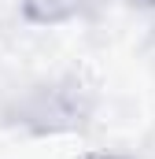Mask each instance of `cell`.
Listing matches in <instances>:
<instances>
[{
    "label": "cell",
    "instance_id": "3",
    "mask_svg": "<svg viewBox=\"0 0 155 159\" xmlns=\"http://www.w3.org/2000/svg\"><path fill=\"white\" fill-rule=\"evenodd\" d=\"M81 159H126V156H115V152H89V156H81Z\"/></svg>",
    "mask_w": 155,
    "mask_h": 159
},
{
    "label": "cell",
    "instance_id": "2",
    "mask_svg": "<svg viewBox=\"0 0 155 159\" xmlns=\"http://www.w3.org/2000/svg\"><path fill=\"white\" fill-rule=\"evenodd\" d=\"M129 7H140V11H155V0H126Z\"/></svg>",
    "mask_w": 155,
    "mask_h": 159
},
{
    "label": "cell",
    "instance_id": "1",
    "mask_svg": "<svg viewBox=\"0 0 155 159\" xmlns=\"http://www.w3.org/2000/svg\"><path fill=\"white\" fill-rule=\"evenodd\" d=\"M92 0H22V11L33 22H67L78 19Z\"/></svg>",
    "mask_w": 155,
    "mask_h": 159
}]
</instances>
